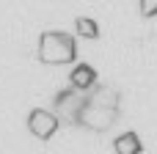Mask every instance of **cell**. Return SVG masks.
<instances>
[{
	"label": "cell",
	"mask_w": 157,
	"mask_h": 154,
	"mask_svg": "<svg viewBox=\"0 0 157 154\" xmlns=\"http://www.w3.org/2000/svg\"><path fill=\"white\" fill-rule=\"evenodd\" d=\"M77 58V39L66 30H44L39 39V61L47 66H69Z\"/></svg>",
	"instance_id": "obj_1"
},
{
	"label": "cell",
	"mask_w": 157,
	"mask_h": 154,
	"mask_svg": "<svg viewBox=\"0 0 157 154\" xmlns=\"http://www.w3.org/2000/svg\"><path fill=\"white\" fill-rule=\"evenodd\" d=\"M28 130H30L33 138L50 141L55 135V130H58V116L50 113V110H44V107H33L28 113Z\"/></svg>",
	"instance_id": "obj_2"
},
{
	"label": "cell",
	"mask_w": 157,
	"mask_h": 154,
	"mask_svg": "<svg viewBox=\"0 0 157 154\" xmlns=\"http://www.w3.org/2000/svg\"><path fill=\"white\" fill-rule=\"evenodd\" d=\"M69 83L75 88H80V91H86V88H91L97 83V69L91 63H75V69L69 74Z\"/></svg>",
	"instance_id": "obj_3"
},
{
	"label": "cell",
	"mask_w": 157,
	"mask_h": 154,
	"mask_svg": "<svg viewBox=\"0 0 157 154\" xmlns=\"http://www.w3.org/2000/svg\"><path fill=\"white\" fill-rule=\"evenodd\" d=\"M113 152H116V154H141V152H144L141 135H138V132H132V130L121 132V135L113 141Z\"/></svg>",
	"instance_id": "obj_4"
},
{
	"label": "cell",
	"mask_w": 157,
	"mask_h": 154,
	"mask_svg": "<svg viewBox=\"0 0 157 154\" xmlns=\"http://www.w3.org/2000/svg\"><path fill=\"white\" fill-rule=\"evenodd\" d=\"M75 33L83 36V39H97V36H99V25H97L94 19H88V17H80V19L75 22Z\"/></svg>",
	"instance_id": "obj_5"
},
{
	"label": "cell",
	"mask_w": 157,
	"mask_h": 154,
	"mask_svg": "<svg viewBox=\"0 0 157 154\" xmlns=\"http://www.w3.org/2000/svg\"><path fill=\"white\" fill-rule=\"evenodd\" d=\"M141 14L144 17H157V0H141Z\"/></svg>",
	"instance_id": "obj_6"
}]
</instances>
